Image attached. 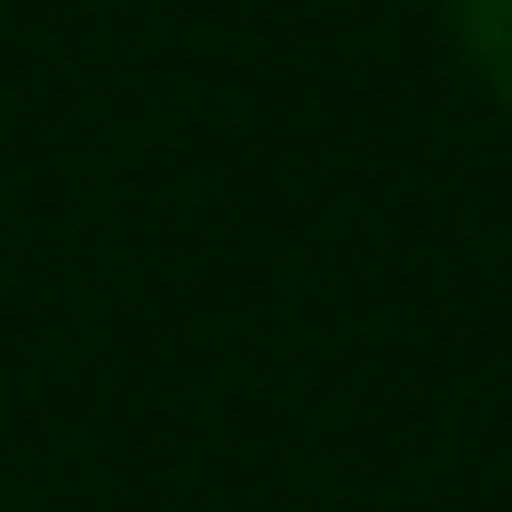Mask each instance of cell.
Returning a JSON list of instances; mask_svg holds the SVG:
<instances>
[{
  "instance_id": "cell-1",
  "label": "cell",
  "mask_w": 512,
  "mask_h": 512,
  "mask_svg": "<svg viewBox=\"0 0 512 512\" xmlns=\"http://www.w3.org/2000/svg\"><path fill=\"white\" fill-rule=\"evenodd\" d=\"M456 46H467V69L512 103V0H456Z\"/></svg>"
}]
</instances>
